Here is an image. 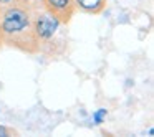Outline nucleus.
I'll use <instances>...</instances> for the list:
<instances>
[{
  "instance_id": "f257e3e1",
  "label": "nucleus",
  "mask_w": 154,
  "mask_h": 137,
  "mask_svg": "<svg viewBox=\"0 0 154 137\" xmlns=\"http://www.w3.org/2000/svg\"><path fill=\"white\" fill-rule=\"evenodd\" d=\"M0 28L5 35H22L25 30L32 28V18L30 13L23 7L12 5L2 12V20H0Z\"/></svg>"
},
{
  "instance_id": "f03ea898",
  "label": "nucleus",
  "mask_w": 154,
  "mask_h": 137,
  "mask_svg": "<svg viewBox=\"0 0 154 137\" xmlns=\"http://www.w3.org/2000/svg\"><path fill=\"white\" fill-rule=\"evenodd\" d=\"M58 27H60V20L48 10H45L43 13H38L32 20V30L38 40H50L57 33Z\"/></svg>"
},
{
  "instance_id": "7ed1b4c3",
  "label": "nucleus",
  "mask_w": 154,
  "mask_h": 137,
  "mask_svg": "<svg viewBox=\"0 0 154 137\" xmlns=\"http://www.w3.org/2000/svg\"><path fill=\"white\" fill-rule=\"evenodd\" d=\"M45 5V10L53 13L60 20V23H66L75 13V4L73 0H42Z\"/></svg>"
},
{
  "instance_id": "20e7f679",
  "label": "nucleus",
  "mask_w": 154,
  "mask_h": 137,
  "mask_svg": "<svg viewBox=\"0 0 154 137\" xmlns=\"http://www.w3.org/2000/svg\"><path fill=\"white\" fill-rule=\"evenodd\" d=\"M73 4L76 8H81L88 13H100L106 5V0H73Z\"/></svg>"
},
{
  "instance_id": "39448f33",
  "label": "nucleus",
  "mask_w": 154,
  "mask_h": 137,
  "mask_svg": "<svg viewBox=\"0 0 154 137\" xmlns=\"http://www.w3.org/2000/svg\"><path fill=\"white\" fill-rule=\"evenodd\" d=\"M106 116H108V111L101 107V109H98L96 112L93 114V122H94V124H101V122L104 121V117H106Z\"/></svg>"
},
{
  "instance_id": "423d86ee",
  "label": "nucleus",
  "mask_w": 154,
  "mask_h": 137,
  "mask_svg": "<svg viewBox=\"0 0 154 137\" xmlns=\"http://www.w3.org/2000/svg\"><path fill=\"white\" fill-rule=\"evenodd\" d=\"M7 136H10V130H8L7 127L0 126V137H7Z\"/></svg>"
},
{
  "instance_id": "0eeeda50",
  "label": "nucleus",
  "mask_w": 154,
  "mask_h": 137,
  "mask_svg": "<svg viewBox=\"0 0 154 137\" xmlns=\"http://www.w3.org/2000/svg\"><path fill=\"white\" fill-rule=\"evenodd\" d=\"M10 2H14V0H0V4L2 5H8Z\"/></svg>"
}]
</instances>
